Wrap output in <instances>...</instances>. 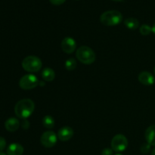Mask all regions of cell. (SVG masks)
Instances as JSON below:
<instances>
[{
    "instance_id": "6da1fadb",
    "label": "cell",
    "mask_w": 155,
    "mask_h": 155,
    "mask_svg": "<svg viewBox=\"0 0 155 155\" xmlns=\"http://www.w3.org/2000/svg\"><path fill=\"white\" fill-rule=\"evenodd\" d=\"M35 109V104L31 99L24 98L20 100L15 107V114L21 119L26 120L32 115Z\"/></svg>"
},
{
    "instance_id": "7a4b0ae2",
    "label": "cell",
    "mask_w": 155,
    "mask_h": 155,
    "mask_svg": "<svg viewBox=\"0 0 155 155\" xmlns=\"http://www.w3.org/2000/svg\"><path fill=\"white\" fill-rule=\"evenodd\" d=\"M123 21V15L120 12L116 10L107 11L100 17V21L102 24L108 27L116 26L120 24Z\"/></svg>"
},
{
    "instance_id": "3957f363",
    "label": "cell",
    "mask_w": 155,
    "mask_h": 155,
    "mask_svg": "<svg viewBox=\"0 0 155 155\" xmlns=\"http://www.w3.org/2000/svg\"><path fill=\"white\" fill-rule=\"evenodd\" d=\"M76 57L79 61L84 64H91L96 59V55L93 50L88 46H80L76 52Z\"/></svg>"
},
{
    "instance_id": "277c9868",
    "label": "cell",
    "mask_w": 155,
    "mask_h": 155,
    "mask_svg": "<svg viewBox=\"0 0 155 155\" xmlns=\"http://www.w3.org/2000/svg\"><path fill=\"white\" fill-rule=\"evenodd\" d=\"M42 66V61L34 55L27 56L22 61V68L27 72H38L41 70Z\"/></svg>"
},
{
    "instance_id": "5b68a950",
    "label": "cell",
    "mask_w": 155,
    "mask_h": 155,
    "mask_svg": "<svg viewBox=\"0 0 155 155\" xmlns=\"http://www.w3.org/2000/svg\"><path fill=\"white\" fill-rule=\"evenodd\" d=\"M39 81L37 77L33 74H27L21 78L19 86L24 90H30L39 85Z\"/></svg>"
},
{
    "instance_id": "8992f818",
    "label": "cell",
    "mask_w": 155,
    "mask_h": 155,
    "mask_svg": "<svg viewBox=\"0 0 155 155\" xmlns=\"http://www.w3.org/2000/svg\"><path fill=\"white\" fill-rule=\"evenodd\" d=\"M128 146V140L127 137L122 134H117L111 140V149L116 152H122L125 151Z\"/></svg>"
},
{
    "instance_id": "52a82bcc",
    "label": "cell",
    "mask_w": 155,
    "mask_h": 155,
    "mask_svg": "<svg viewBox=\"0 0 155 155\" xmlns=\"http://www.w3.org/2000/svg\"><path fill=\"white\" fill-rule=\"evenodd\" d=\"M57 136L52 131H46L41 136L40 142L45 148H52L57 142Z\"/></svg>"
},
{
    "instance_id": "ba28073f",
    "label": "cell",
    "mask_w": 155,
    "mask_h": 155,
    "mask_svg": "<svg viewBox=\"0 0 155 155\" xmlns=\"http://www.w3.org/2000/svg\"><path fill=\"white\" fill-rule=\"evenodd\" d=\"M77 48V43L72 37H65L61 42V49L67 54H71Z\"/></svg>"
},
{
    "instance_id": "9c48e42d",
    "label": "cell",
    "mask_w": 155,
    "mask_h": 155,
    "mask_svg": "<svg viewBox=\"0 0 155 155\" xmlns=\"http://www.w3.org/2000/svg\"><path fill=\"white\" fill-rule=\"evenodd\" d=\"M139 81L145 86H151L154 83L155 78L152 74L148 71H142L139 74Z\"/></svg>"
},
{
    "instance_id": "30bf717a",
    "label": "cell",
    "mask_w": 155,
    "mask_h": 155,
    "mask_svg": "<svg viewBox=\"0 0 155 155\" xmlns=\"http://www.w3.org/2000/svg\"><path fill=\"white\" fill-rule=\"evenodd\" d=\"M74 136V130L70 127H64L58 130V137L62 142L70 140Z\"/></svg>"
},
{
    "instance_id": "8fae6325",
    "label": "cell",
    "mask_w": 155,
    "mask_h": 155,
    "mask_svg": "<svg viewBox=\"0 0 155 155\" xmlns=\"http://www.w3.org/2000/svg\"><path fill=\"white\" fill-rule=\"evenodd\" d=\"M5 127L8 131L13 133V132H15L18 130L20 127V122L17 118L11 117L5 121Z\"/></svg>"
},
{
    "instance_id": "7c38bea8",
    "label": "cell",
    "mask_w": 155,
    "mask_h": 155,
    "mask_svg": "<svg viewBox=\"0 0 155 155\" xmlns=\"http://www.w3.org/2000/svg\"><path fill=\"white\" fill-rule=\"evenodd\" d=\"M145 137L147 143L151 146H155V125L150 126L146 130L145 133Z\"/></svg>"
},
{
    "instance_id": "4fadbf2b",
    "label": "cell",
    "mask_w": 155,
    "mask_h": 155,
    "mask_svg": "<svg viewBox=\"0 0 155 155\" xmlns=\"http://www.w3.org/2000/svg\"><path fill=\"white\" fill-rule=\"evenodd\" d=\"M8 155H22L24 154V148L18 143H12L7 148Z\"/></svg>"
},
{
    "instance_id": "5bb4252c",
    "label": "cell",
    "mask_w": 155,
    "mask_h": 155,
    "mask_svg": "<svg viewBox=\"0 0 155 155\" xmlns=\"http://www.w3.org/2000/svg\"><path fill=\"white\" fill-rule=\"evenodd\" d=\"M42 78L45 81L47 82H51L54 80V77H55V73L53 71L51 68H44L42 71Z\"/></svg>"
},
{
    "instance_id": "9a60e30c",
    "label": "cell",
    "mask_w": 155,
    "mask_h": 155,
    "mask_svg": "<svg viewBox=\"0 0 155 155\" xmlns=\"http://www.w3.org/2000/svg\"><path fill=\"white\" fill-rule=\"evenodd\" d=\"M124 24L130 30H135L139 27V21L135 18H129L124 21Z\"/></svg>"
},
{
    "instance_id": "2e32d148",
    "label": "cell",
    "mask_w": 155,
    "mask_h": 155,
    "mask_svg": "<svg viewBox=\"0 0 155 155\" xmlns=\"http://www.w3.org/2000/svg\"><path fill=\"white\" fill-rule=\"evenodd\" d=\"M42 125L47 129H52L54 126V120L50 115H46L42 120Z\"/></svg>"
},
{
    "instance_id": "e0dca14e",
    "label": "cell",
    "mask_w": 155,
    "mask_h": 155,
    "mask_svg": "<svg viewBox=\"0 0 155 155\" xmlns=\"http://www.w3.org/2000/svg\"><path fill=\"white\" fill-rule=\"evenodd\" d=\"M65 68H66L68 71H74V70L76 69L77 68V61L75 60L74 58H69L68 60H67L65 61Z\"/></svg>"
},
{
    "instance_id": "ac0fdd59",
    "label": "cell",
    "mask_w": 155,
    "mask_h": 155,
    "mask_svg": "<svg viewBox=\"0 0 155 155\" xmlns=\"http://www.w3.org/2000/svg\"><path fill=\"white\" fill-rule=\"evenodd\" d=\"M139 32L142 36H148L152 32V27H151L148 24H143L139 28Z\"/></svg>"
},
{
    "instance_id": "d6986e66",
    "label": "cell",
    "mask_w": 155,
    "mask_h": 155,
    "mask_svg": "<svg viewBox=\"0 0 155 155\" xmlns=\"http://www.w3.org/2000/svg\"><path fill=\"white\" fill-rule=\"evenodd\" d=\"M150 149H151V145L148 143L143 144V145H142V147H141V151H142V153H143V154H148L150 151Z\"/></svg>"
},
{
    "instance_id": "ffe728a7",
    "label": "cell",
    "mask_w": 155,
    "mask_h": 155,
    "mask_svg": "<svg viewBox=\"0 0 155 155\" xmlns=\"http://www.w3.org/2000/svg\"><path fill=\"white\" fill-rule=\"evenodd\" d=\"M6 147V141L3 137H0V151H2Z\"/></svg>"
},
{
    "instance_id": "44dd1931",
    "label": "cell",
    "mask_w": 155,
    "mask_h": 155,
    "mask_svg": "<svg viewBox=\"0 0 155 155\" xmlns=\"http://www.w3.org/2000/svg\"><path fill=\"white\" fill-rule=\"evenodd\" d=\"M101 155H113V150L110 148H104L102 151H101Z\"/></svg>"
},
{
    "instance_id": "7402d4cb",
    "label": "cell",
    "mask_w": 155,
    "mask_h": 155,
    "mask_svg": "<svg viewBox=\"0 0 155 155\" xmlns=\"http://www.w3.org/2000/svg\"><path fill=\"white\" fill-rule=\"evenodd\" d=\"M49 1L54 5H62L63 3H64L66 0H49Z\"/></svg>"
},
{
    "instance_id": "603a6c76",
    "label": "cell",
    "mask_w": 155,
    "mask_h": 155,
    "mask_svg": "<svg viewBox=\"0 0 155 155\" xmlns=\"http://www.w3.org/2000/svg\"><path fill=\"white\" fill-rule=\"evenodd\" d=\"M30 127V124H29L28 121L27 120H23L22 122V127L24 129H27L28 127Z\"/></svg>"
},
{
    "instance_id": "cb8c5ba5",
    "label": "cell",
    "mask_w": 155,
    "mask_h": 155,
    "mask_svg": "<svg viewBox=\"0 0 155 155\" xmlns=\"http://www.w3.org/2000/svg\"><path fill=\"white\" fill-rule=\"evenodd\" d=\"M152 33L155 35V23L154 24V25L152 26Z\"/></svg>"
},
{
    "instance_id": "d4e9b609",
    "label": "cell",
    "mask_w": 155,
    "mask_h": 155,
    "mask_svg": "<svg viewBox=\"0 0 155 155\" xmlns=\"http://www.w3.org/2000/svg\"><path fill=\"white\" fill-rule=\"evenodd\" d=\"M151 155H155V148L154 150H153L152 152H151Z\"/></svg>"
},
{
    "instance_id": "484cf974",
    "label": "cell",
    "mask_w": 155,
    "mask_h": 155,
    "mask_svg": "<svg viewBox=\"0 0 155 155\" xmlns=\"http://www.w3.org/2000/svg\"><path fill=\"white\" fill-rule=\"evenodd\" d=\"M0 155H6V154H5V153H3V152H2V151H0Z\"/></svg>"
},
{
    "instance_id": "4316f807",
    "label": "cell",
    "mask_w": 155,
    "mask_h": 155,
    "mask_svg": "<svg viewBox=\"0 0 155 155\" xmlns=\"http://www.w3.org/2000/svg\"><path fill=\"white\" fill-rule=\"evenodd\" d=\"M112 1H114V2H120V1H123V0H112Z\"/></svg>"
},
{
    "instance_id": "83f0119b",
    "label": "cell",
    "mask_w": 155,
    "mask_h": 155,
    "mask_svg": "<svg viewBox=\"0 0 155 155\" xmlns=\"http://www.w3.org/2000/svg\"><path fill=\"white\" fill-rule=\"evenodd\" d=\"M116 155H123V154H117Z\"/></svg>"
},
{
    "instance_id": "f1b7e54d",
    "label": "cell",
    "mask_w": 155,
    "mask_h": 155,
    "mask_svg": "<svg viewBox=\"0 0 155 155\" xmlns=\"http://www.w3.org/2000/svg\"><path fill=\"white\" fill-rule=\"evenodd\" d=\"M154 74H155V67H154Z\"/></svg>"
}]
</instances>
